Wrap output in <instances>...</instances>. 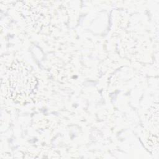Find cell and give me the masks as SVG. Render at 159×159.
Wrapping results in <instances>:
<instances>
[{
	"instance_id": "obj_1",
	"label": "cell",
	"mask_w": 159,
	"mask_h": 159,
	"mask_svg": "<svg viewBox=\"0 0 159 159\" xmlns=\"http://www.w3.org/2000/svg\"><path fill=\"white\" fill-rule=\"evenodd\" d=\"M4 80L5 92L15 102H27L37 91L38 81L29 67L23 63H12L6 70Z\"/></svg>"
}]
</instances>
